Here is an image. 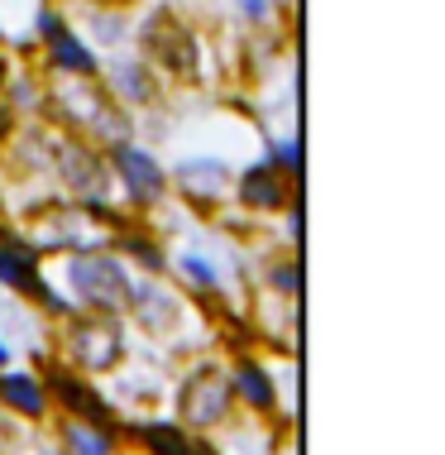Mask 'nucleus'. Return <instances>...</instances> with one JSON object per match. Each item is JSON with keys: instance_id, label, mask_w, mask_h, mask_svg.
<instances>
[{"instance_id": "nucleus-1", "label": "nucleus", "mask_w": 445, "mask_h": 455, "mask_svg": "<svg viewBox=\"0 0 445 455\" xmlns=\"http://www.w3.org/2000/svg\"><path fill=\"white\" fill-rule=\"evenodd\" d=\"M48 116L68 134H77L86 144H101V149H115V144L130 140L125 106L96 77H58V87L48 92Z\"/></svg>"}, {"instance_id": "nucleus-2", "label": "nucleus", "mask_w": 445, "mask_h": 455, "mask_svg": "<svg viewBox=\"0 0 445 455\" xmlns=\"http://www.w3.org/2000/svg\"><path fill=\"white\" fill-rule=\"evenodd\" d=\"M63 331H58V355H63L68 369H77V374L96 379V374H110V369H120L125 360V326H120V316L110 312H72L63 316Z\"/></svg>"}, {"instance_id": "nucleus-3", "label": "nucleus", "mask_w": 445, "mask_h": 455, "mask_svg": "<svg viewBox=\"0 0 445 455\" xmlns=\"http://www.w3.org/2000/svg\"><path fill=\"white\" fill-rule=\"evenodd\" d=\"M234 417V388L230 374L216 360H202L187 369V379L178 384V422L187 432H216Z\"/></svg>"}, {"instance_id": "nucleus-4", "label": "nucleus", "mask_w": 445, "mask_h": 455, "mask_svg": "<svg viewBox=\"0 0 445 455\" xmlns=\"http://www.w3.org/2000/svg\"><path fill=\"white\" fill-rule=\"evenodd\" d=\"M68 283L77 292V302L86 312H110L120 316L125 312V298H130V274L115 254L106 250H82L68 259Z\"/></svg>"}, {"instance_id": "nucleus-5", "label": "nucleus", "mask_w": 445, "mask_h": 455, "mask_svg": "<svg viewBox=\"0 0 445 455\" xmlns=\"http://www.w3.org/2000/svg\"><path fill=\"white\" fill-rule=\"evenodd\" d=\"M44 149H48V164H53L58 182H63L72 196H82V202H106L110 164L96 154V144L77 140V134H53Z\"/></svg>"}, {"instance_id": "nucleus-6", "label": "nucleus", "mask_w": 445, "mask_h": 455, "mask_svg": "<svg viewBox=\"0 0 445 455\" xmlns=\"http://www.w3.org/2000/svg\"><path fill=\"white\" fill-rule=\"evenodd\" d=\"M139 48L168 72V77L196 82V72H202V53H196L192 29H187V24H182L178 15H172V10H154V15L144 20Z\"/></svg>"}, {"instance_id": "nucleus-7", "label": "nucleus", "mask_w": 445, "mask_h": 455, "mask_svg": "<svg viewBox=\"0 0 445 455\" xmlns=\"http://www.w3.org/2000/svg\"><path fill=\"white\" fill-rule=\"evenodd\" d=\"M39 384H44V393H48V403H58V408H63V417H77V422H91V427H110V432H120L110 398H106L101 388H91V384H86V374L68 369L63 360L44 364Z\"/></svg>"}, {"instance_id": "nucleus-8", "label": "nucleus", "mask_w": 445, "mask_h": 455, "mask_svg": "<svg viewBox=\"0 0 445 455\" xmlns=\"http://www.w3.org/2000/svg\"><path fill=\"white\" fill-rule=\"evenodd\" d=\"M0 283L15 288V292H24V298H34L48 316H72V302L58 298V292L44 283L39 250H34L24 235H0Z\"/></svg>"}, {"instance_id": "nucleus-9", "label": "nucleus", "mask_w": 445, "mask_h": 455, "mask_svg": "<svg viewBox=\"0 0 445 455\" xmlns=\"http://www.w3.org/2000/svg\"><path fill=\"white\" fill-rule=\"evenodd\" d=\"M125 312L148 331V336H168V331H178V322H182V302H178V292L158 288L154 278H139V283L130 278Z\"/></svg>"}, {"instance_id": "nucleus-10", "label": "nucleus", "mask_w": 445, "mask_h": 455, "mask_svg": "<svg viewBox=\"0 0 445 455\" xmlns=\"http://www.w3.org/2000/svg\"><path fill=\"white\" fill-rule=\"evenodd\" d=\"M110 168L120 173V182H125V192H130L139 206H154L158 196L168 192V173H163V168H158V164H154V158H148L144 149H134L130 140L110 149Z\"/></svg>"}, {"instance_id": "nucleus-11", "label": "nucleus", "mask_w": 445, "mask_h": 455, "mask_svg": "<svg viewBox=\"0 0 445 455\" xmlns=\"http://www.w3.org/2000/svg\"><path fill=\"white\" fill-rule=\"evenodd\" d=\"M125 436L148 455H216L211 441H202V432H187L182 422H130Z\"/></svg>"}, {"instance_id": "nucleus-12", "label": "nucleus", "mask_w": 445, "mask_h": 455, "mask_svg": "<svg viewBox=\"0 0 445 455\" xmlns=\"http://www.w3.org/2000/svg\"><path fill=\"white\" fill-rule=\"evenodd\" d=\"M0 412L24 417V422H44V417L53 412V403H48L39 374H24V369H0Z\"/></svg>"}, {"instance_id": "nucleus-13", "label": "nucleus", "mask_w": 445, "mask_h": 455, "mask_svg": "<svg viewBox=\"0 0 445 455\" xmlns=\"http://www.w3.org/2000/svg\"><path fill=\"white\" fill-rule=\"evenodd\" d=\"M178 188H182V196H192L196 206H211V202H220L226 196V188H230V168L220 164V158H187V164H178Z\"/></svg>"}, {"instance_id": "nucleus-14", "label": "nucleus", "mask_w": 445, "mask_h": 455, "mask_svg": "<svg viewBox=\"0 0 445 455\" xmlns=\"http://www.w3.org/2000/svg\"><path fill=\"white\" fill-rule=\"evenodd\" d=\"M230 388H234V403H244L250 412H258V417L278 412V388H274V379H268V369L258 364V360H250V355H240V360H234Z\"/></svg>"}, {"instance_id": "nucleus-15", "label": "nucleus", "mask_w": 445, "mask_h": 455, "mask_svg": "<svg viewBox=\"0 0 445 455\" xmlns=\"http://www.w3.org/2000/svg\"><path fill=\"white\" fill-rule=\"evenodd\" d=\"M53 436H58V451L63 455H115V446H120V432L77 422V417H58Z\"/></svg>"}, {"instance_id": "nucleus-16", "label": "nucleus", "mask_w": 445, "mask_h": 455, "mask_svg": "<svg viewBox=\"0 0 445 455\" xmlns=\"http://www.w3.org/2000/svg\"><path fill=\"white\" fill-rule=\"evenodd\" d=\"M288 173H278L274 164H258L250 173L240 178V202L250 206V212H282L288 206Z\"/></svg>"}, {"instance_id": "nucleus-17", "label": "nucleus", "mask_w": 445, "mask_h": 455, "mask_svg": "<svg viewBox=\"0 0 445 455\" xmlns=\"http://www.w3.org/2000/svg\"><path fill=\"white\" fill-rule=\"evenodd\" d=\"M48 63H53L58 77H96V58H91V48L72 39L68 24H63L58 34H48Z\"/></svg>"}, {"instance_id": "nucleus-18", "label": "nucleus", "mask_w": 445, "mask_h": 455, "mask_svg": "<svg viewBox=\"0 0 445 455\" xmlns=\"http://www.w3.org/2000/svg\"><path fill=\"white\" fill-rule=\"evenodd\" d=\"M110 96H115V101H130V106H148L158 96V87H154V77H148L144 63L120 58V63L110 68Z\"/></svg>"}, {"instance_id": "nucleus-19", "label": "nucleus", "mask_w": 445, "mask_h": 455, "mask_svg": "<svg viewBox=\"0 0 445 455\" xmlns=\"http://www.w3.org/2000/svg\"><path fill=\"white\" fill-rule=\"evenodd\" d=\"M120 244L130 250V259H139L148 274H168V259H163V250H158L148 235H120Z\"/></svg>"}, {"instance_id": "nucleus-20", "label": "nucleus", "mask_w": 445, "mask_h": 455, "mask_svg": "<svg viewBox=\"0 0 445 455\" xmlns=\"http://www.w3.org/2000/svg\"><path fill=\"white\" fill-rule=\"evenodd\" d=\"M178 268H182V274H187L192 283H202V288H216V268L206 264V259H196V254H182Z\"/></svg>"}, {"instance_id": "nucleus-21", "label": "nucleus", "mask_w": 445, "mask_h": 455, "mask_svg": "<svg viewBox=\"0 0 445 455\" xmlns=\"http://www.w3.org/2000/svg\"><path fill=\"white\" fill-rule=\"evenodd\" d=\"M297 164H302V149H297V140L274 144V168H278V173H297Z\"/></svg>"}, {"instance_id": "nucleus-22", "label": "nucleus", "mask_w": 445, "mask_h": 455, "mask_svg": "<svg viewBox=\"0 0 445 455\" xmlns=\"http://www.w3.org/2000/svg\"><path fill=\"white\" fill-rule=\"evenodd\" d=\"M274 288L282 298H297V288H302V274H297V264H278L274 268Z\"/></svg>"}, {"instance_id": "nucleus-23", "label": "nucleus", "mask_w": 445, "mask_h": 455, "mask_svg": "<svg viewBox=\"0 0 445 455\" xmlns=\"http://www.w3.org/2000/svg\"><path fill=\"white\" fill-rule=\"evenodd\" d=\"M15 422H10V417H0V455H10V451H15Z\"/></svg>"}, {"instance_id": "nucleus-24", "label": "nucleus", "mask_w": 445, "mask_h": 455, "mask_svg": "<svg viewBox=\"0 0 445 455\" xmlns=\"http://www.w3.org/2000/svg\"><path fill=\"white\" fill-rule=\"evenodd\" d=\"M10 130H15V110H10L5 101H0V144L10 140Z\"/></svg>"}, {"instance_id": "nucleus-25", "label": "nucleus", "mask_w": 445, "mask_h": 455, "mask_svg": "<svg viewBox=\"0 0 445 455\" xmlns=\"http://www.w3.org/2000/svg\"><path fill=\"white\" fill-rule=\"evenodd\" d=\"M240 10H244L250 20H264V15H268V0H240Z\"/></svg>"}, {"instance_id": "nucleus-26", "label": "nucleus", "mask_w": 445, "mask_h": 455, "mask_svg": "<svg viewBox=\"0 0 445 455\" xmlns=\"http://www.w3.org/2000/svg\"><path fill=\"white\" fill-rule=\"evenodd\" d=\"M96 34H106V44H110V39H115V34H120V24H115V20H110V15H106V20H101V15H96Z\"/></svg>"}, {"instance_id": "nucleus-27", "label": "nucleus", "mask_w": 445, "mask_h": 455, "mask_svg": "<svg viewBox=\"0 0 445 455\" xmlns=\"http://www.w3.org/2000/svg\"><path fill=\"white\" fill-rule=\"evenodd\" d=\"M91 5H130V0H91Z\"/></svg>"}, {"instance_id": "nucleus-28", "label": "nucleus", "mask_w": 445, "mask_h": 455, "mask_svg": "<svg viewBox=\"0 0 445 455\" xmlns=\"http://www.w3.org/2000/svg\"><path fill=\"white\" fill-rule=\"evenodd\" d=\"M5 364H10V350H5V346H0V369H5Z\"/></svg>"}, {"instance_id": "nucleus-29", "label": "nucleus", "mask_w": 445, "mask_h": 455, "mask_svg": "<svg viewBox=\"0 0 445 455\" xmlns=\"http://www.w3.org/2000/svg\"><path fill=\"white\" fill-rule=\"evenodd\" d=\"M39 455H63V451H58V446H44V451H39Z\"/></svg>"}, {"instance_id": "nucleus-30", "label": "nucleus", "mask_w": 445, "mask_h": 455, "mask_svg": "<svg viewBox=\"0 0 445 455\" xmlns=\"http://www.w3.org/2000/svg\"><path fill=\"white\" fill-rule=\"evenodd\" d=\"M0 82H5V63H0Z\"/></svg>"}]
</instances>
